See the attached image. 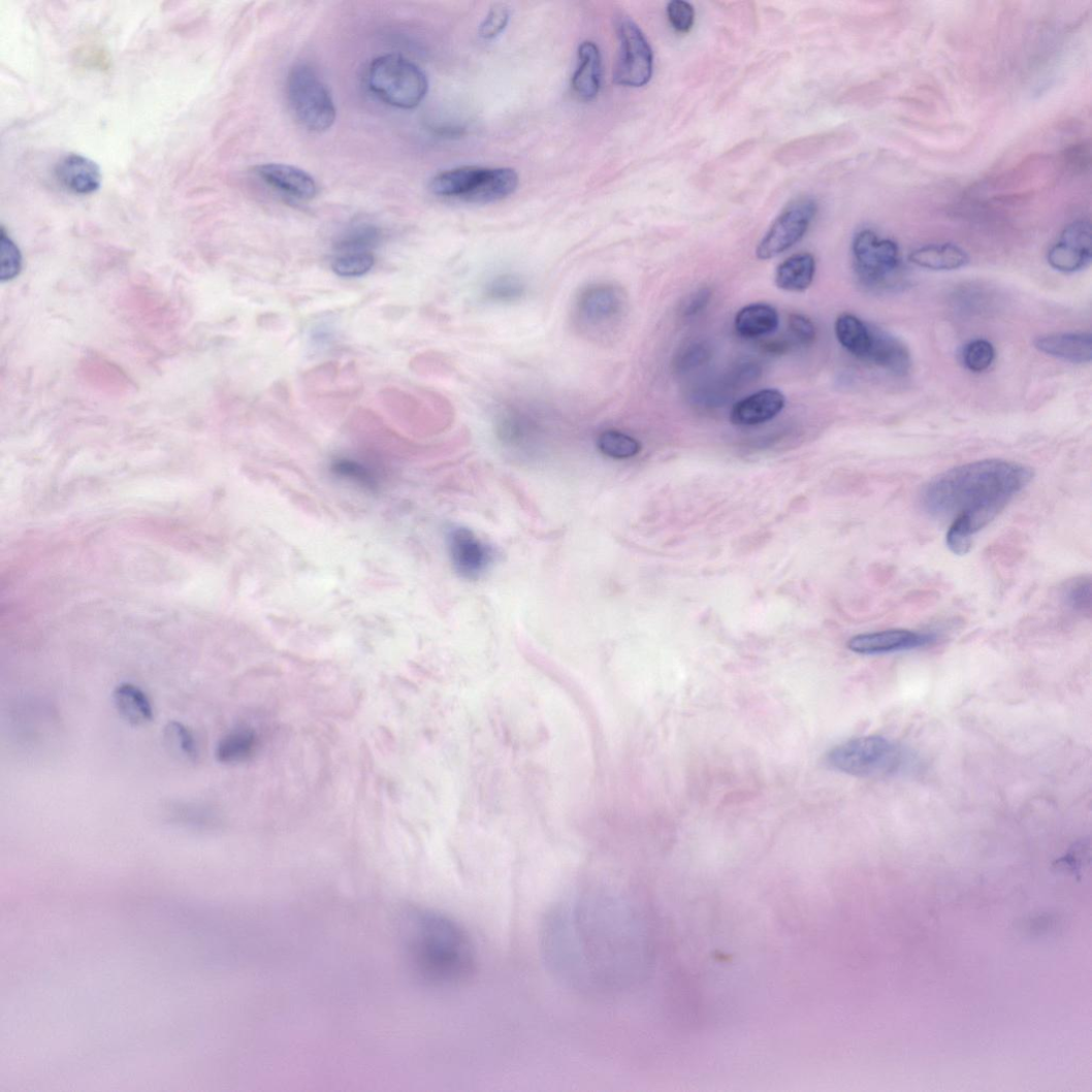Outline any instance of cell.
I'll list each match as a JSON object with an SVG mask.
<instances>
[{"label": "cell", "mask_w": 1092, "mask_h": 1092, "mask_svg": "<svg viewBox=\"0 0 1092 1092\" xmlns=\"http://www.w3.org/2000/svg\"><path fill=\"white\" fill-rule=\"evenodd\" d=\"M618 898L585 894L546 921L545 957L554 973L590 993H615L632 983L640 957L635 921Z\"/></svg>", "instance_id": "obj_1"}, {"label": "cell", "mask_w": 1092, "mask_h": 1092, "mask_svg": "<svg viewBox=\"0 0 1092 1092\" xmlns=\"http://www.w3.org/2000/svg\"><path fill=\"white\" fill-rule=\"evenodd\" d=\"M1034 477L1031 468L990 459L963 464L931 479L921 503L930 517L952 520L950 531L973 540Z\"/></svg>", "instance_id": "obj_2"}, {"label": "cell", "mask_w": 1092, "mask_h": 1092, "mask_svg": "<svg viewBox=\"0 0 1092 1092\" xmlns=\"http://www.w3.org/2000/svg\"><path fill=\"white\" fill-rule=\"evenodd\" d=\"M405 946L414 976L428 986H457L474 973L476 955L470 936L443 914L425 910L411 913Z\"/></svg>", "instance_id": "obj_3"}, {"label": "cell", "mask_w": 1092, "mask_h": 1092, "mask_svg": "<svg viewBox=\"0 0 1092 1092\" xmlns=\"http://www.w3.org/2000/svg\"><path fill=\"white\" fill-rule=\"evenodd\" d=\"M627 312L628 297L621 286L613 282H593L576 295L572 319L582 335L605 341L616 336Z\"/></svg>", "instance_id": "obj_4"}, {"label": "cell", "mask_w": 1092, "mask_h": 1092, "mask_svg": "<svg viewBox=\"0 0 1092 1092\" xmlns=\"http://www.w3.org/2000/svg\"><path fill=\"white\" fill-rule=\"evenodd\" d=\"M367 78L371 90L381 101L400 109L419 106L428 92L425 73L414 62L396 54L375 59Z\"/></svg>", "instance_id": "obj_5"}, {"label": "cell", "mask_w": 1092, "mask_h": 1092, "mask_svg": "<svg viewBox=\"0 0 1092 1092\" xmlns=\"http://www.w3.org/2000/svg\"><path fill=\"white\" fill-rule=\"evenodd\" d=\"M828 765L838 772L860 777L878 778L892 775L903 765L901 748L881 736L854 738L831 749Z\"/></svg>", "instance_id": "obj_6"}, {"label": "cell", "mask_w": 1092, "mask_h": 1092, "mask_svg": "<svg viewBox=\"0 0 1092 1092\" xmlns=\"http://www.w3.org/2000/svg\"><path fill=\"white\" fill-rule=\"evenodd\" d=\"M286 96L296 121L306 130L323 133L334 124L336 109L332 96L323 81L307 64H299L289 73Z\"/></svg>", "instance_id": "obj_7"}, {"label": "cell", "mask_w": 1092, "mask_h": 1092, "mask_svg": "<svg viewBox=\"0 0 1092 1092\" xmlns=\"http://www.w3.org/2000/svg\"><path fill=\"white\" fill-rule=\"evenodd\" d=\"M853 256L860 283L871 291H888L902 283L901 252L895 242L872 230H862L854 238Z\"/></svg>", "instance_id": "obj_8"}, {"label": "cell", "mask_w": 1092, "mask_h": 1092, "mask_svg": "<svg viewBox=\"0 0 1092 1092\" xmlns=\"http://www.w3.org/2000/svg\"><path fill=\"white\" fill-rule=\"evenodd\" d=\"M818 205L813 198L793 200L781 212L757 248L758 259L767 261L788 251L808 232Z\"/></svg>", "instance_id": "obj_9"}, {"label": "cell", "mask_w": 1092, "mask_h": 1092, "mask_svg": "<svg viewBox=\"0 0 1092 1092\" xmlns=\"http://www.w3.org/2000/svg\"><path fill=\"white\" fill-rule=\"evenodd\" d=\"M618 36L620 49L614 82L631 88L646 86L653 74V52L644 32L633 20L622 18Z\"/></svg>", "instance_id": "obj_10"}, {"label": "cell", "mask_w": 1092, "mask_h": 1092, "mask_svg": "<svg viewBox=\"0 0 1092 1092\" xmlns=\"http://www.w3.org/2000/svg\"><path fill=\"white\" fill-rule=\"evenodd\" d=\"M448 550L455 571L468 581H477L495 561V552L471 529L455 527L448 533Z\"/></svg>", "instance_id": "obj_11"}, {"label": "cell", "mask_w": 1092, "mask_h": 1092, "mask_svg": "<svg viewBox=\"0 0 1092 1092\" xmlns=\"http://www.w3.org/2000/svg\"><path fill=\"white\" fill-rule=\"evenodd\" d=\"M1092 259L1090 222L1078 220L1069 224L1061 237L1048 252V263L1061 272L1073 274L1086 268Z\"/></svg>", "instance_id": "obj_12"}, {"label": "cell", "mask_w": 1092, "mask_h": 1092, "mask_svg": "<svg viewBox=\"0 0 1092 1092\" xmlns=\"http://www.w3.org/2000/svg\"><path fill=\"white\" fill-rule=\"evenodd\" d=\"M937 636L909 630H888L861 634L847 644L850 651L863 655H877L916 650L935 644Z\"/></svg>", "instance_id": "obj_13"}, {"label": "cell", "mask_w": 1092, "mask_h": 1092, "mask_svg": "<svg viewBox=\"0 0 1092 1092\" xmlns=\"http://www.w3.org/2000/svg\"><path fill=\"white\" fill-rule=\"evenodd\" d=\"M784 394L776 389L759 391L738 403L731 411L730 419L737 426H757L775 419L785 407Z\"/></svg>", "instance_id": "obj_14"}, {"label": "cell", "mask_w": 1092, "mask_h": 1092, "mask_svg": "<svg viewBox=\"0 0 1092 1092\" xmlns=\"http://www.w3.org/2000/svg\"><path fill=\"white\" fill-rule=\"evenodd\" d=\"M263 182L282 194L298 200H311L317 195V184L306 171L283 164H266L254 169Z\"/></svg>", "instance_id": "obj_15"}, {"label": "cell", "mask_w": 1092, "mask_h": 1092, "mask_svg": "<svg viewBox=\"0 0 1092 1092\" xmlns=\"http://www.w3.org/2000/svg\"><path fill=\"white\" fill-rule=\"evenodd\" d=\"M865 361L894 376H905L911 368V356L907 346L894 335L872 326V341Z\"/></svg>", "instance_id": "obj_16"}, {"label": "cell", "mask_w": 1092, "mask_h": 1092, "mask_svg": "<svg viewBox=\"0 0 1092 1092\" xmlns=\"http://www.w3.org/2000/svg\"><path fill=\"white\" fill-rule=\"evenodd\" d=\"M55 172L62 186L77 195H91L98 191L102 184L100 167L78 154L63 157Z\"/></svg>", "instance_id": "obj_17"}, {"label": "cell", "mask_w": 1092, "mask_h": 1092, "mask_svg": "<svg viewBox=\"0 0 1092 1092\" xmlns=\"http://www.w3.org/2000/svg\"><path fill=\"white\" fill-rule=\"evenodd\" d=\"M1035 347L1047 356L1077 364L1090 363L1092 338L1089 333H1053L1038 338Z\"/></svg>", "instance_id": "obj_18"}, {"label": "cell", "mask_w": 1092, "mask_h": 1092, "mask_svg": "<svg viewBox=\"0 0 1092 1092\" xmlns=\"http://www.w3.org/2000/svg\"><path fill=\"white\" fill-rule=\"evenodd\" d=\"M486 168L459 167L438 174L430 184L432 194L445 198H457L470 202L478 190Z\"/></svg>", "instance_id": "obj_19"}, {"label": "cell", "mask_w": 1092, "mask_h": 1092, "mask_svg": "<svg viewBox=\"0 0 1092 1092\" xmlns=\"http://www.w3.org/2000/svg\"><path fill=\"white\" fill-rule=\"evenodd\" d=\"M602 79V59L599 47L590 41L578 49L577 69L572 79L575 93L583 100H592L598 95Z\"/></svg>", "instance_id": "obj_20"}, {"label": "cell", "mask_w": 1092, "mask_h": 1092, "mask_svg": "<svg viewBox=\"0 0 1092 1092\" xmlns=\"http://www.w3.org/2000/svg\"><path fill=\"white\" fill-rule=\"evenodd\" d=\"M118 714L126 722L140 727L151 722L154 710L147 693L133 683H121L113 693Z\"/></svg>", "instance_id": "obj_21"}, {"label": "cell", "mask_w": 1092, "mask_h": 1092, "mask_svg": "<svg viewBox=\"0 0 1092 1092\" xmlns=\"http://www.w3.org/2000/svg\"><path fill=\"white\" fill-rule=\"evenodd\" d=\"M909 261L924 269L952 271L967 266L969 256L965 250L954 244H934L912 251Z\"/></svg>", "instance_id": "obj_22"}, {"label": "cell", "mask_w": 1092, "mask_h": 1092, "mask_svg": "<svg viewBox=\"0 0 1092 1092\" xmlns=\"http://www.w3.org/2000/svg\"><path fill=\"white\" fill-rule=\"evenodd\" d=\"M816 261L811 253L794 254L776 271V284L785 292H805L813 283Z\"/></svg>", "instance_id": "obj_23"}, {"label": "cell", "mask_w": 1092, "mask_h": 1092, "mask_svg": "<svg viewBox=\"0 0 1092 1092\" xmlns=\"http://www.w3.org/2000/svg\"><path fill=\"white\" fill-rule=\"evenodd\" d=\"M777 310L766 303H753L737 313L735 330L745 339H759L774 333L779 327Z\"/></svg>", "instance_id": "obj_24"}, {"label": "cell", "mask_w": 1092, "mask_h": 1092, "mask_svg": "<svg viewBox=\"0 0 1092 1092\" xmlns=\"http://www.w3.org/2000/svg\"><path fill=\"white\" fill-rule=\"evenodd\" d=\"M835 334L840 344L855 357L866 360L872 341V326L853 314H842L835 321Z\"/></svg>", "instance_id": "obj_25"}, {"label": "cell", "mask_w": 1092, "mask_h": 1092, "mask_svg": "<svg viewBox=\"0 0 1092 1092\" xmlns=\"http://www.w3.org/2000/svg\"><path fill=\"white\" fill-rule=\"evenodd\" d=\"M484 295L493 303H517L527 295V284L516 274H502L487 283Z\"/></svg>", "instance_id": "obj_26"}, {"label": "cell", "mask_w": 1092, "mask_h": 1092, "mask_svg": "<svg viewBox=\"0 0 1092 1092\" xmlns=\"http://www.w3.org/2000/svg\"><path fill=\"white\" fill-rule=\"evenodd\" d=\"M164 741L171 754L179 759L195 763L199 758V748L194 733L179 721H170L164 729Z\"/></svg>", "instance_id": "obj_27"}, {"label": "cell", "mask_w": 1092, "mask_h": 1092, "mask_svg": "<svg viewBox=\"0 0 1092 1092\" xmlns=\"http://www.w3.org/2000/svg\"><path fill=\"white\" fill-rule=\"evenodd\" d=\"M1062 600L1074 614L1090 618L1092 605V583L1089 575H1081L1068 580L1061 590Z\"/></svg>", "instance_id": "obj_28"}, {"label": "cell", "mask_w": 1092, "mask_h": 1092, "mask_svg": "<svg viewBox=\"0 0 1092 1092\" xmlns=\"http://www.w3.org/2000/svg\"><path fill=\"white\" fill-rule=\"evenodd\" d=\"M597 443L603 455L618 460L633 458L641 451V445L635 438L615 429L603 431Z\"/></svg>", "instance_id": "obj_29"}, {"label": "cell", "mask_w": 1092, "mask_h": 1092, "mask_svg": "<svg viewBox=\"0 0 1092 1092\" xmlns=\"http://www.w3.org/2000/svg\"><path fill=\"white\" fill-rule=\"evenodd\" d=\"M254 736L246 730L233 731L224 736L217 746L216 758L220 763L233 764L246 760L252 752Z\"/></svg>", "instance_id": "obj_30"}, {"label": "cell", "mask_w": 1092, "mask_h": 1092, "mask_svg": "<svg viewBox=\"0 0 1092 1092\" xmlns=\"http://www.w3.org/2000/svg\"><path fill=\"white\" fill-rule=\"evenodd\" d=\"M379 231L370 224H359L349 229L336 244L340 253L371 252L379 242Z\"/></svg>", "instance_id": "obj_31"}, {"label": "cell", "mask_w": 1092, "mask_h": 1092, "mask_svg": "<svg viewBox=\"0 0 1092 1092\" xmlns=\"http://www.w3.org/2000/svg\"><path fill=\"white\" fill-rule=\"evenodd\" d=\"M995 359V349L993 345L983 339H977L969 342L963 347L961 352V360L963 365L967 370L973 373H983L987 371Z\"/></svg>", "instance_id": "obj_32"}, {"label": "cell", "mask_w": 1092, "mask_h": 1092, "mask_svg": "<svg viewBox=\"0 0 1092 1092\" xmlns=\"http://www.w3.org/2000/svg\"><path fill=\"white\" fill-rule=\"evenodd\" d=\"M374 264L372 252H346L336 256L332 268L340 277L356 278L366 275Z\"/></svg>", "instance_id": "obj_33"}, {"label": "cell", "mask_w": 1092, "mask_h": 1092, "mask_svg": "<svg viewBox=\"0 0 1092 1092\" xmlns=\"http://www.w3.org/2000/svg\"><path fill=\"white\" fill-rule=\"evenodd\" d=\"M332 472L342 478L351 480L352 483H356L363 488L370 490L377 488L378 484L375 475L370 469L357 461L348 459L338 460L332 465Z\"/></svg>", "instance_id": "obj_34"}, {"label": "cell", "mask_w": 1092, "mask_h": 1092, "mask_svg": "<svg viewBox=\"0 0 1092 1092\" xmlns=\"http://www.w3.org/2000/svg\"><path fill=\"white\" fill-rule=\"evenodd\" d=\"M711 358V349L705 343H693L682 349L674 361L679 373L688 372L704 364Z\"/></svg>", "instance_id": "obj_35"}, {"label": "cell", "mask_w": 1092, "mask_h": 1092, "mask_svg": "<svg viewBox=\"0 0 1092 1092\" xmlns=\"http://www.w3.org/2000/svg\"><path fill=\"white\" fill-rule=\"evenodd\" d=\"M0 276L3 280L14 278L21 268V255L18 247L3 231L0 239Z\"/></svg>", "instance_id": "obj_36"}, {"label": "cell", "mask_w": 1092, "mask_h": 1092, "mask_svg": "<svg viewBox=\"0 0 1092 1092\" xmlns=\"http://www.w3.org/2000/svg\"><path fill=\"white\" fill-rule=\"evenodd\" d=\"M667 17L671 26L681 34H687L695 24V9L684 0H673L667 6Z\"/></svg>", "instance_id": "obj_37"}, {"label": "cell", "mask_w": 1092, "mask_h": 1092, "mask_svg": "<svg viewBox=\"0 0 1092 1092\" xmlns=\"http://www.w3.org/2000/svg\"><path fill=\"white\" fill-rule=\"evenodd\" d=\"M509 21V11L504 6L493 7L483 24L480 25L479 35L486 40L499 37L505 30Z\"/></svg>", "instance_id": "obj_38"}, {"label": "cell", "mask_w": 1092, "mask_h": 1092, "mask_svg": "<svg viewBox=\"0 0 1092 1092\" xmlns=\"http://www.w3.org/2000/svg\"><path fill=\"white\" fill-rule=\"evenodd\" d=\"M789 327L793 336L802 345H810L816 339L815 326L805 315L792 314L789 319Z\"/></svg>", "instance_id": "obj_39"}, {"label": "cell", "mask_w": 1092, "mask_h": 1092, "mask_svg": "<svg viewBox=\"0 0 1092 1092\" xmlns=\"http://www.w3.org/2000/svg\"><path fill=\"white\" fill-rule=\"evenodd\" d=\"M712 299V291L710 288H701L694 295L689 297L684 309V315L686 317H693L705 310Z\"/></svg>", "instance_id": "obj_40"}]
</instances>
